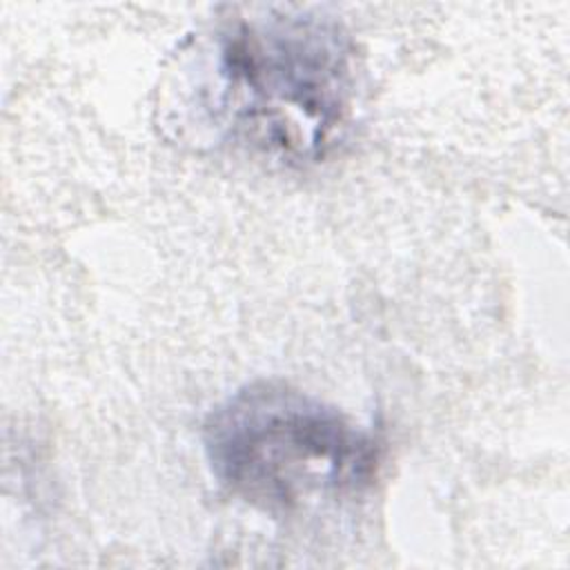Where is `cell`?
I'll use <instances>...</instances> for the list:
<instances>
[{
    "instance_id": "1",
    "label": "cell",
    "mask_w": 570,
    "mask_h": 570,
    "mask_svg": "<svg viewBox=\"0 0 570 570\" xmlns=\"http://www.w3.org/2000/svg\"><path fill=\"white\" fill-rule=\"evenodd\" d=\"M203 445L216 479L269 512L356 494L379 461L370 432L274 381L252 383L216 405L203 425Z\"/></svg>"
},
{
    "instance_id": "2",
    "label": "cell",
    "mask_w": 570,
    "mask_h": 570,
    "mask_svg": "<svg viewBox=\"0 0 570 570\" xmlns=\"http://www.w3.org/2000/svg\"><path fill=\"white\" fill-rule=\"evenodd\" d=\"M218 73L249 142L292 160L314 156L347 109V33L327 16L267 11L220 33Z\"/></svg>"
}]
</instances>
